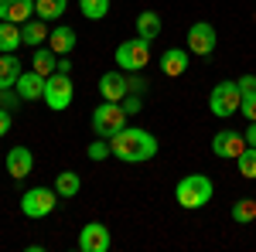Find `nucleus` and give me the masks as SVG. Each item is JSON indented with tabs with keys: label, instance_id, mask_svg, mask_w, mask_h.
Returning <instances> with one entry per match:
<instances>
[{
	"label": "nucleus",
	"instance_id": "f704fd0d",
	"mask_svg": "<svg viewBox=\"0 0 256 252\" xmlns=\"http://www.w3.org/2000/svg\"><path fill=\"white\" fill-rule=\"evenodd\" d=\"M58 72H72V61H68V55H58Z\"/></svg>",
	"mask_w": 256,
	"mask_h": 252
},
{
	"label": "nucleus",
	"instance_id": "4be33fe9",
	"mask_svg": "<svg viewBox=\"0 0 256 252\" xmlns=\"http://www.w3.org/2000/svg\"><path fill=\"white\" fill-rule=\"evenodd\" d=\"M52 188L58 191V198L68 201V198H76V194L82 191V177L76 174V171H62V174L55 177V184H52Z\"/></svg>",
	"mask_w": 256,
	"mask_h": 252
},
{
	"label": "nucleus",
	"instance_id": "7c9ffc66",
	"mask_svg": "<svg viewBox=\"0 0 256 252\" xmlns=\"http://www.w3.org/2000/svg\"><path fill=\"white\" fill-rule=\"evenodd\" d=\"M126 78H130V92H147V78L140 75V72H126Z\"/></svg>",
	"mask_w": 256,
	"mask_h": 252
},
{
	"label": "nucleus",
	"instance_id": "f8f14e48",
	"mask_svg": "<svg viewBox=\"0 0 256 252\" xmlns=\"http://www.w3.org/2000/svg\"><path fill=\"white\" fill-rule=\"evenodd\" d=\"M7 174L14 177V181H24V177L31 174V167H34V154L28 150V147H10V154H7Z\"/></svg>",
	"mask_w": 256,
	"mask_h": 252
},
{
	"label": "nucleus",
	"instance_id": "c9c22d12",
	"mask_svg": "<svg viewBox=\"0 0 256 252\" xmlns=\"http://www.w3.org/2000/svg\"><path fill=\"white\" fill-rule=\"evenodd\" d=\"M0 106H4V89H0Z\"/></svg>",
	"mask_w": 256,
	"mask_h": 252
},
{
	"label": "nucleus",
	"instance_id": "5701e85b",
	"mask_svg": "<svg viewBox=\"0 0 256 252\" xmlns=\"http://www.w3.org/2000/svg\"><path fill=\"white\" fill-rule=\"evenodd\" d=\"M68 10V0H34V17L41 20H58Z\"/></svg>",
	"mask_w": 256,
	"mask_h": 252
},
{
	"label": "nucleus",
	"instance_id": "ddd939ff",
	"mask_svg": "<svg viewBox=\"0 0 256 252\" xmlns=\"http://www.w3.org/2000/svg\"><path fill=\"white\" fill-rule=\"evenodd\" d=\"M188 61H192V51L188 48H168L164 55H160V72L168 78H178L188 72Z\"/></svg>",
	"mask_w": 256,
	"mask_h": 252
},
{
	"label": "nucleus",
	"instance_id": "f03ea898",
	"mask_svg": "<svg viewBox=\"0 0 256 252\" xmlns=\"http://www.w3.org/2000/svg\"><path fill=\"white\" fill-rule=\"evenodd\" d=\"M212 194H216V184H212V177H208V174H184L181 181H178V188H174L178 205L188 208V212L205 208V205L212 201Z\"/></svg>",
	"mask_w": 256,
	"mask_h": 252
},
{
	"label": "nucleus",
	"instance_id": "f3484780",
	"mask_svg": "<svg viewBox=\"0 0 256 252\" xmlns=\"http://www.w3.org/2000/svg\"><path fill=\"white\" fill-rule=\"evenodd\" d=\"M76 41H79V34H76L68 24H62V27H55V31L48 34V48H52L55 55H72Z\"/></svg>",
	"mask_w": 256,
	"mask_h": 252
},
{
	"label": "nucleus",
	"instance_id": "f257e3e1",
	"mask_svg": "<svg viewBox=\"0 0 256 252\" xmlns=\"http://www.w3.org/2000/svg\"><path fill=\"white\" fill-rule=\"evenodd\" d=\"M110 147H113V157L123 164H144L158 157V136L140 126H123L116 136H110Z\"/></svg>",
	"mask_w": 256,
	"mask_h": 252
},
{
	"label": "nucleus",
	"instance_id": "39448f33",
	"mask_svg": "<svg viewBox=\"0 0 256 252\" xmlns=\"http://www.w3.org/2000/svg\"><path fill=\"white\" fill-rule=\"evenodd\" d=\"M55 205H58V191L55 188H31V191L20 194V212H24V218H48V215L55 212Z\"/></svg>",
	"mask_w": 256,
	"mask_h": 252
},
{
	"label": "nucleus",
	"instance_id": "2f4dec72",
	"mask_svg": "<svg viewBox=\"0 0 256 252\" xmlns=\"http://www.w3.org/2000/svg\"><path fill=\"white\" fill-rule=\"evenodd\" d=\"M14 113H10V109H7V106H0V136L4 133H10V123H14Z\"/></svg>",
	"mask_w": 256,
	"mask_h": 252
},
{
	"label": "nucleus",
	"instance_id": "6ab92c4d",
	"mask_svg": "<svg viewBox=\"0 0 256 252\" xmlns=\"http://www.w3.org/2000/svg\"><path fill=\"white\" fill-rule=\"evenodd\" d=\"M31 68L38 72V75H52V72H58V55L48 48V44H41V48H34V55H31Z\"/></svg>",
	"mask_w": 256,
	"mask_h": 252
},
{
	"label": "nucleus",
	"instance_id": "1a4fd4ad",
	"mask_svg": "<svg viewBox=\"0 0 256 252\" xmlns=\"http://www.w3.org/2000/svg\"><path fill=\"white\" fill-rule=\"evenodd\" d=\"M113 246V235L102 222H89L79 229V249L82 252H110Z\"/></svg>",
	"mask_w": 256,
	"mask_h": 252
},
{
	"label": "nucleus",
	"instance_id": "dca6fc26",
	"mask_svg": "<svg viewBox=\"0 0 256 252\" xmlns=\"http://www.w3.org/2000/svg\"><path fill=\"white\" fill-rule=\"evenodd\" d=\"M48 20H41V17H31V20H24L20 24V38H24V44L28 48H41V44H48V27H44Z\"/></svg>",
	"mask_w": 256,
	"mask_h": 252
},
{
	"label": "nucleus",
	"instance_id": "0eeeda50",
	"mask_svg": "<svg viewBox=\"0 0 256 252\" xmlns=\"http://www.w3.org/2000/svg\"><path fill=\"white\" fill-rule=\"evenodd\" d=\"M150 61V41L144 38H130L116 48V65L120 72H144Z\"/></svg>",
	"mask_w": 256,
	"mask_h": 252
},
{
	"label": "nucleus",
	"instance_id": "bb28decb",
	"mask_svg": "<svg viewBox=\"0 0 256 252\" xmlns=\"http://www.w3.org/2000/svg\"><path fill=\"white\" fill-rule=\"evenodd\" d=\"M86 157H89V160H96V164H99V160H106V157H113L110 140H106V136H96V140L86 147Z\"/></svg>",
	"mask_w": 256,
	"mask_h": 252
},
{
	"label": "nucleus",
	"instance_id": "423d86ee",
	"mask_svg": "<svg viewBox=\"0 0 256 252\" xmlns=\"http://www.w3.org/2000/svg\"><path fill=\"white\" fill-rule=\"evenodd\" d=\"M239 102H242L239 82H218L216 89L208 92V109H212L218 119L236 116V113H239Z\"/></svg>",
	"mask_w": 256,
	"mask_h": 252
},
{
	"label": "nucleus",
	"instance_id": "2eb2a0df",
	"mask_svg": "<svg viewBox=\"0 0 256 252\" xmlns=\"http://www.w3.org/2000/svg\"><path fill=\"white\" fill-rule=\"evenodd\" d=\"M18 96L24 99V102H34V99H44V75H38L34 68L31 72H20V78H18Z\"/></svg>",
	"mask_w": 256,
	"mask_h": 252
},
{
	"label": "nucleus",
	"instance_id": "aec40b11",
	"mask_svg": "<svg viewBox=\"0 0 256 252\" xmlns=\"http://www.w3.org/2000/svg\"><path fill=\"white\" fill-rule=\"evenodd\" d=\"M24 38H20V24H10V20H0V55H14Z\"/></svg>",
	"mask_w": 256,
	"mask_h": 252
},
{
	"label": "nucleus",
	"instance_id": "c85d7f7f",
	"mask_svg": "<svg viewBox=\"0 0 256 252\" xmlns=\"http://www.w3.org/2000/svg\"><path fill=\"white\" fill-rule=\"evenodd\" d=\"M120 106H123V113H126V116H137L140 109H144V102H140V96H137V92H126Z\"/></svg>",
	"mask_w": 256,
	"mask_h": 252
},
{
	"label": "nucleus",
	"instance_id": "a878e982",
	"mask_svg": "<svg viewBox=\"0 0 256 252\" xmlns=\"http://www.w3.org/2000/svg\"><path fill=\"white\" fill-rule=\"evenodd\" d=\"M236 167L246 181H256V147H246V150L236 157Z\"/></svg>",
	"mask_w": 256,
	"mask_h": 252
},
{
	"label": "nucleus",
	"instance_id": "9b49d317",
	"mask_svg": "<svg viewBox=\"0 0 256 252\" xmlns=\"http://www.w3.org/2000/svg\"><path fill=\"white\" fill-rule=\"evenodd\" d=\"M130 92V78H126V72H102L99 75V96L110 99V102H123V96Z\"/></svg>",
	"mask_w": 256,
	"mask_h": 252
},
{
	"label": "nucleus",
	"instance_id": "473e14b6",
	"mask_svg": "<svg viewBox=\"0 0 256 252\" xmlns=\"http://www.w3.org/2000/svg\"><path fill=\"white\" fill-rule=\"evenodd\" d=\"M239 92H256V75H239Z\"/></svg>",
	"mask_w": 256,
	"mask_h": 252
},
{
	"label": "nucleus",
	"instance_id": "4468645a",
	"mask_svg": "<svg viewBox=\"0 0 256 252\" xmlns=\"http://www.w3.org/2000/svg\"><path fill=\"white\" fill-rule=\"evenodd\" d=\"M34 17V0H0V20L24 24Z\"/></svg>",
	"mask_w": 256,
	"mask_h": 252
},
{
	"label": "nucleus",
	"instance_id": "7ed1b4c3",
	"mask_svg": "<svg viewBox=\"0 0 256 252\" xmlns=\"http://www.w3.org/2000/svg\"><path fill=\"white\" fill-rule=\"evenodd\" d=\"M92 133L96 136H116L123 126H126V113H123V106L120 102H110V99H102L96 109H92Z\"/></svg>",
	"mask_w": 256,
	"mask_h": 252
},
{
	"label": "nucleus",
	"instance_id": "a211bd4d",
	"mask_svg": "<svg viewBox=\"0 0 256 252\" xmlns=\"http://www.w3.org/2000/svg\"><path fill=\"white\" fill-rule=\"evenodd\" d=\"M160 27H164V20H160L158 10H140L137 14V38L154 41L160 34Z\"/></svg>",
	"mask_w": 256,
	"mask_h": 252
},
{
	"label": "nucleus",
	"instance_id": "cd10ccee",
	"mask_svg": "<svg viewBox=\"0 0 256 252\" xmlns=\"http://www.w3.org/2000/svg\"><path fill=\"white\" fill-rule=\"evenodd\" d=\"M239 113L253 123L256 119V92H242V102H239Z\"/></svg>",
	"mask_w": 256,
	"mask_h": 252
},
{
	"label": "nucleus",
	"instance_id": "b1692460",
	"mask_svg": "<svg viewBox=\"0 0 256 252\" xmlns=\"http://www.w3.org/2000/svg\"><path fill=\"white\" fill-rule=\"evenodd\" d=\"M229 218H232L236 225H250V222H256V198H239L236 205H232V212H229Z\"/></svg>",
	"mask_w": 256,
	"mask_h": 252
},
{
	"label": "nucleus",
	"instance_id": "412c9836",
	"mask_svg": "<svg viewBox=\"0 0 256 252\" xmlns=\"http://www.w3.org/2000/svg\"><path fill=\"white\" fill-rule=\"evenodd\" d=\"M20 72H24V68H20L18 55H0V89H14Z\"/></svg>",
	"mask_w": 256,
	"mask_h": 252
},
{
	"label": "nucleus",
	"instance_id": "c756f323",
	"mask_svg": "<svg viewBox=\"0 0 256 252\" xmlns=\"http://www.w3.org/2000/svg\"><path fill=\"white\" fill-rule=\"evenodd\" d=\"M20 102H24V99L18 96V89H4V106H7L10 113H18V109H20Z\"/></svg>",
	"mask_w": 256,
	"mask_h": 252
},
{
	"label": "nucleus",
	"instance_id": "393cba45",
	"mask_svg": "<svg viewBox=\"0 0 256 252\" xmlns=\"http://www.w3.org/2000/svg\"><path fill=\"white\" fill-rule=\"evenodd\" d=\"M79 14L89 20H102L110 14V0H79Z\"/></svg>",
	"mask_w": 256,
	"mask_h": 252
},
{
	"label": "nucleus",
	"instance_id": "6e6552de",
	"mask_svg": "<svg viewBox=\"0 0 256 252\" xmlns=\"http://www.w3.org/2000/svg\"><path fill=\"white\" fill-rule=\"evenodd\" d=\"M216 44H218V34H216V27H212L208 20H195V24L188 27V51H192V55L208 58V55L216 51Z\"/></svg>",
	"mask_w": 256,
	"mask_h": 252
},
{
	"label": "nucleus",
	"instance_id": "20e7f679",
	"mask_svg": "<svg viewBox=\"0 0 256 252\" xmlns=\"http://www.w3.org/2000/svg\"><path fill=\"white\" fill-rule=\"evenodd\" d=\"M72 99H76V85H72L68 72H52V75L44 78V106H48L52 113L68 109Z\"/></svg>",
	"mask_w": 256,
	"mask_h": 252
},
{
	"label": "nucleus",
	"instance_id": "9d476101",
	"mask_svg": "<svg viewBox=\"0 0 256 252\" xmlns=\"http://www.w3.org/2000/svg\"><path fill=\"white\" fill-rule=\"evenodd\" d=\"M242 150H246V136L239 133V130H218L212 136V154L218 160H236Z\"/></svg>",
	"mask_w": 256,
	"mask_h": 252
},
{
	"label": "nucleus",
	"instance_id": "72a5a7b5",
	"mask_svg": "<svg viewBox=\"0 0 256 252\" xmlns=\"http://www.w3.org/2000/svg\"><path fill=\"white\" fill-rule=\"evenodd\" d=\"M242 136H246V147H256V119L246 126V133H242Z\"/></svg>",
	"mask_w": 256,
	"mask_h": 252
}]
</instances>
